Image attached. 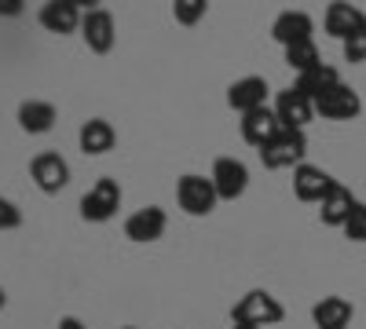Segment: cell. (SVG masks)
Listing matches in <instances>:
<instances>
[{
	"label": "cell",
	"mask_w": 366,
	"mask_h": 329,
	"mask_svg": "<svg viewBox=\"0 0 366 329\" xmlns=\"http://www.w3.org/2000/svg\"><path fill=\"white\" fill-rule=\"evenodd\" d=\"M227 106L231 110H238L242 117L246 113H253V110H260V106H267V81L264 77H238L231 88H227Z\"/></svg>",
	"instance_id": "cell-13"
},
{
	"label": "cell",
	"mask_w": 366,
	"mask_h": 329,
	"mask_svg": "<svg viewBox=\"0 0 366 329\" xmlns=\"http://www.w3.org/2000/svg\"><path fill=\"white\" fill-rule=\"evenodd\" d=\"M333 84H341V74L333 70V66H326V63H319V66L308 70V74H297V84H293V88H297V92H304V96L315 103L322 92H330Z\"/></svg>",
	"instance_id": "cell-21"
},
{
	"label": "cell",
	"mask_w": 366,
	"mask_h": 329,
	"mask_svg": "<svg viewBox=\"0 0 366 329\" xmlns=\"http://www.w3.org/2000/svg\"><path fill=\"white\" fill-rule=\"evenodd\" d=\"M22 223V208L8 198H0V231H15Z\"/></svg>",
	"instance_id": "cell-26"
},
{
	"label": "cell",
	"mask_w": 366,
	"mask_h": 329,
	"mask_svg": "<svg viewBox=\"0 0 366 329\" xmlns=\"http://www.w3.org/2000/svg\"><path fill=\"white\" fill-rule=\"evenodd\" d=\"M4 304H8V296H4V289H0V311H4Z\"/></svg>",
	"instance_id": "cell-29"
},
{
	"label": "cell",
	"mask_w": 366,
	"mask_h": 329,
	"mask_svg": "<svg viewBox=\"0 0 366 329\" xmlns=\"http://www.w3.org/2000/svg\"><path fill=\"white\" fill-rule=\"evenodd\" d=\"M29 176H34V183L44 194H59V191L70 183V165H66L63 154L44 151V154H37L34 161H29Z\"/></svg>",
	"instance_id": "cell-8"
},
{
	"label": "cell",
	"mask_w": 366,
	"mask_h": 329,
	"mask_svg": "<svg viewBox=\"0 0 366 329\" xmlns=\"http://www.w3.org/2000/svg\"><path fill=\"white\" fill-rule=\"evenodd\" d=\"M77 143H81V151H84L88 158H99V154H110V151H114L117 132H114V125L107 121V117H92V121L81 125Z\"/></svg>",
	"instance_id": "cell-16"
},
{
	"label": "cell",
	"mask_w": 366,
	"mask_h": 329,
	"mask_svg": "<svg viewBox=\"0 0 366 329\" xmlns=\"http://www.w3.org/2000/svg\"><path fill=\"white\" fill-rule=\"evenodd\" d=\"M359 26H366V15L355 4H330L326 15H322V29H326L330 37H337V41H345L348 34H355Z\"/></svg>",
	"instance_id": "cell-20"
},
{
	"label": "cell",
	"mask_w": 366,
	"mask_h": 329,
	"mask_svg": "<svg viewBox=\"0 0 366 329\" xmlns=\"http://www.w3.org/2000/svg\"><path fill=\"white\" fill-rule=\"evenodd\" d=\"M165 227H169L165 208L147 205V208H136V213L125 220V238H129V242L147 246V242H158V238L165 234Z\"/></svg>",
	"instance_id": "cell-10"
},
{
	"label": "cell",
	"mask_w": 366,
	"mask_h": 329,
	"mask_svg": "<svg viewBox=\"0 0 366 329\" xmlns=\"http://www.w3.org/2000/svg\"><path fill=\"white\" fill-rule=\"evenodd\" d=\"M81 37H84V44L96 51V55H107V51L114 48V41H117V34H114V15H110L107 8H88L84 19H81Z\"/></svg>",
	"instance_id": "cell-11"
},
{
	"label": "cell",
	"mask_w": 366,
	"mask_h": 329,
	"mask_svg": "<svg viewBox=\"0 0 366 329\" xmlns=\"http://www.w3.org/2000/svg\"><path fill=\"white\" fill-rule=\"evenodd\" d=\"M315 113H322L326 121H355V117L362 113V99L352 84H333L330 92H322L315 99Z\"/></svg>",
	"instance_id": "cell-5"
},
{
	"label": "cell",
	"mask_w": 366,
	"mask_h": 329,
	"mask_svg": "<svg viewBox=\"0 0 366 329\" xmlns=\"http://www.w3.org/2000/svg\"><path fill=\"white\" fill-rule=\"evenodd\" d=\"M341 231H345L348 242H366V205H362V201L352 208V216H348V223H345Z\"/></svg>",
	"instance_id": "cell-25"
},
{
	"label": "cell",
	"mask_w": 366,
	"mask_h": 329,
	"mask_svg": "<svg viewBox=\"0 0 366 329\" xmlns=\"http://www.w3.org/2000/svg\"><path fill=\"white\" fill-rule=\"evenodd\" d=\"M286 318V308L279 304V296H271L267 289H249L246 296H238V304L231 308L234 325H274Z\"/></svg>",
	"instance_id": "cell-1"
},
{
	"label": "cell",
	"mask_w": 366,
	"mask_h": 329,
	"mask_svg": "<svg viewBox=\"0 0 366 329\" xmlns=\"http://www.w3.org/2000/svg\"><path fill=\"white\" fill-rule=\"evenodd\" d=\"M330 183H333V176L322 172L319 165L304 161V165L293 168V194H297V201H322Z\"/></svg>",
	"instance_id": "cell-15"
},
{
	"label": "cell",
	"mask_w": 366,
	"mask_h": 329,
	"mask_svg": "<svg viewBox=\"0 0 366 329\" xmlns=\"http://www.w3.org/2000/svg\"><path fill=\"white\" fill-rule=\"evenodd\" d=\"M304 154H308V136L304 132H293V128H282L271 143L260 146V161L264 168H297L304 165Z\"/></svg>",
	"instance_id": "cell-2"
},
{
	"label": "cell",
	"mask_w": 366,
	"mask_h": 329,
	"mask_svg": "<svg viewBox=\"0 0 366 329\" xmlns=\"http://www.w3.org/2000/svg\"><path fill=\"white\" fill-rule=\"evenodd\" d=\"M22 15V0H0V19H15Z\"/></svg>",
	"instance_id": "cell-27"
},
{
	"label": "cell",
	"mask_w": 366,
	"mask_h": 329,
	"mask_svg": "<svg viewBox=\"0 0 366 329\" xmlns=\"http://www.w3.org/2000/svg\"><path fill=\"white\" fill-rule=\"evenodd\" d=\"M117 208H121V187H117V179L103 176V179H96V187L81 198V220L84 223H107V220L117 216Z\"/></svg>",
	"instance_id": "cell-4"
},
{
	"label": "cell",
	"mask_w": 366,
	"mask_h": 329,
	"mask_svg": "<svg viewBox=\"0 0 366 329\" xmlns=\"http://www.w3.org/2000/svg\"><path fill=\"white\" fill-rule=\"evenodd\" d=\"M312 34H315V22H312V15L308 11H282L279 19H274V26H271V37L279 41L282 48H293V44H308L312 41Z\"/></svg>",
	"instance_id": "cell-12"
},
{
	"label": "cell",
	"mask_w": 366,
	"mask_h": 329,
	"mask_svg": "<svg viewBox=\"0 0 366 329\" xmlns=\"http://www.w3.org/2000/svg\"><path fill=\"white\" fill-rule=\"evenodd\" d=\"M37 19H41V26L48 29V34L66 37V34H74V29H81L84 11H81V0H48V4H41Z\"/></svg>",
	"instance_id": "cell-9"
},
{
	"label": "cell",
	"mask_w": 366,
	"mask_h": 329,
	"mask_svg": "<svg viewBox=\"0 0 366 329\" xmlns=\"http://www.w3.org/2000/svg\"><path fill=\"white\" fill-rule=\"evenodd\" d=\"M231 329H260V325H231Z\"/></svg>",
	"instance_id": "cell-30"
},
{
	"label": "cell",
	"mask_w": 366,
	"mask_h": 329,
	"mask_svg": "<svg viewBox=\"0 0 366 329\" xmlns=\"http://www.w3.org/2000/svg\"><path fill=\"white\" fill-rule=\"evenodd\" d=\"M319 63H322V59H319V48H315V41L286 48V66H290V70H297V74H308V70H315Z\"/></svg>",
	"instance_id": "cell-22"
},
{
	"label": "cell",
	"mask_w": 366,
	"mask_h": 329,
	"mask_svg": "<svg viewBox=\"0 0 366 329\" xmlns=\"http://www.w3.org/2000/svg\"><path fill=\"white\" fill-rule=\"evenodd\" d=\"M205 11H209L205 0H176V4H172V19L179 26H198L205 19Z\"/></svg>",
	"instance_id": "cell-23"
},
{
	"label": "cell",
	"mask_w": 366,
	"mask_h": 329,
	"mask_svg": "<svg viewBox=\"0 0 366 329\" xmlns=\"http://www.w3.org/2000/svg\"><path fill=\"white\" fill-rule=\"evenodd\" d=\"M59 329H88L81 318H74V315H66V318H59Z\"/></svg>",
	"instance_id": "cell-28"
},
{
	"label": "cell",
	"mask_w": 366,
	"mask_h": 329,
	"mask_svg": "<svg viewBox=\"0 0 366 329\" xmlns=\"http://www.w3.org/2000/svg\"><path fill=\"white\" fill-rule=\"evenodd\" d=\"M209 179H212V187H217L220 201H234L249 187V168H246V161H238V158H217L212 161V176Z\"/></svg>",
	"instance_id": "cell-6"
},
{
	"label": "cell",
	"mask_w": 366,
	"mask_h": 329,
	"mask_svg": "<svg viewBox=\"0 0 366 329\" xmlns=\"http://www.w3.org/2000/svg\"><path fill=\"white\" fill-rule=\"evenodd\" d=\"M19 128L22 132H29V136H44V132H51L55 128V106L51 103H44V99H26V103H19Z\"/></svg>",
	"instance_id": "cell-19"
},
{
	"label": "cell",
	"mask_w": 366,
	"mask_h": 329,
	"mask_svg": "<svg viewBox=\"0 0 366 329\" xmlns=\"http://www.w3.org/2000/svg\"><path fill=\"white\" fill-rule=\"evenodd\" d=\"M341 51H345V63H366V26H359L355 34L341 41Z\"/></svg>",
	"instance_id": "cell-24"
},
{
	"label": "cell",
	"mask_w": 366,
	"mask_h": 329,
	"mask_svg": "<svg viewBox=\"0 0 366 329\" xmlns=\"http://www.w3.org/2000/svg\"><path fill=\"white\" fill-rule=\"evenodd\" d=\"M352 318H355V308L345 300V296H322V300L312 308L315 329H348Z\"/></svg>",
	"instance_id": "cell-18"
},
{
	"label": "cell",
	"mask_w": 366,
	"mask_h": 329,
	"mask_svg": "<svg viewBox=\"0 0 366 329\" xmlns=\"http://www.w3.org/2000/svg\"><path fill=\"white\" fill-rule=\"evenodd\" d=\"M279 132H282V125H279V117H274L271 106H260V110L242 117V139H246L249 146H257V151L264 143H271Z\"/></svg>",
	"instance_id": "cell-17"
},
{
	"label": "cell",
	"mask_w": 366,
	"mask_h": 329,
	"mask_svg": "<svg viewBox=\"0 0 366 329\" xmlns=\"http://www.w3.org/2000/svg\"><path fill=\"white\" fill-rule=\"evenodd\" d=\"M274 117H279L282 128H293V132H304L308 128V121L315 117V103L297 92V88H286V92H279V99H274Z\"/></svg>",
	"instance_id": "cell-7"
},
{
	"label": "cell",
	"mask_w": 366,
	"mask_h": 329,
	"mask_svg": "<svg viewBox=\"0 0 366 329\" xmlns=\"http://www.w3.org/2000/svg\"><path fill=\"white\" fill-rule=\"evenodd\" d=\"M355 205H359L355 194H352L345 183H337V179H333L330 191H326V198L319 201V220H322L326 227H345Z\"/></svg>",
	"instance_id": "cell-14"
},
{
	"label": "cell",
	"mask_w": 366,
	"mask_h": 329,
	"mask_svg": "<svg viewBox=\"0 0 366 329\" xmlns=\"http://www.w3.org/2000/svg\"><path fill=\"white\" fill-rule=\"evenodd\" d=\"M176 201L187 216H209L220 198H217L212 179H205L198 172H187V176H179V183H176Z\"/></svg>",
	"instance_id": "cell-3"
},
{
	"label": "cell",
	"mask_w": 366,
	"mask_h": 329,
	"mask_svg": "<svg viewBox=\"0 0 366 329\" xmlns=\"http://www.w3.org/2000/svg\"><path fill=\"white\" fill-rule=\"evenodd\" d=\"M121 329H136V325H121Z\"/></svg>",
	"instance_id": "cell-31"
}]
</instances>
